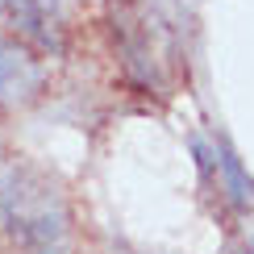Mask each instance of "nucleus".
Wrapping results in <instances>:
<instances>
[{"label":"nucleus","mask_w":254,"mask_h":254,"mask_svg":"<svg viewBox=\"0 0 254 254\" xmlns=\"http://www.w3.org/2000/svg\"><path fill=\"white\" fill-rule=\"evenodd\" d=\"M0 204H4L8 234L29 254H67V204L46 175L29 167L13 171L0 192Z\"/></svg>","instance_id":"obj_1"},{"label":"nucleus","mask_w":254,"mask_h":254,"mask_svg":"<svg viewBox=\"0 0 254 254\" xmlns=\"http://www.w3.org/2000/svg\"><path fill=\"white\" fill-rule=\"evenodd\" d=\"M17 34L42 50H59V0H4Z\"/></svg>","instance_id":"obj_3"},{"label":"nucleus","mask_w":254,"mask_h":254,"mask_svg":"<svg viewBox=\"0 0 254 254\" xmlns=\"http://www.w3.org/2000/svg\"><path fill=\"white\" fill-rule=\"evenodd\" d=\"M42 83V67L17 38H0V104L29 100Z\"/></svg>","instance_id":"obj_2"}]
</instances>
